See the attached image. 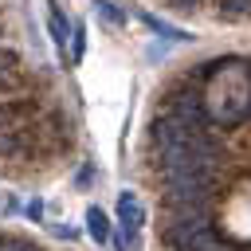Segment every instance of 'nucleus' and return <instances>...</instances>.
<instances>
[{"label":"nucleus","mask_w":251,"mask_h":251,"mask_svg":"<svg viewBox=\"0 0 251 251\" xmlns=\"http://www.w3.org/2000/svg\"><path fill=\"white\" fill-rule=\"evenodd\" d=\"M165 192H169V200L180 204V208H204V200H208V192H212V180H208V173H192V169H184V173H165Z\"/></svg>","instance_id":"f257e3e1"},{"label":"nucleus","mask_w":251,"mask_h":251,"mask_svg":"<svg viewBox=\"0 0 251 251\" xmlns=\"http://www.w3.org/2000/svg\"><path fill=\"white\" fill-rule=\"evenodd\" d=\"M212 224H208V216H204V208H180L176 204V216L169 220V227H165V239L173 243V247H184L188 239H196L200 231H208Z\"/></svg>","instance_id":"f03ea898"},{"label":"nucleus","mask_w":251,"mask_h":251,"mask_svg":"<svg viewBox=\"0 0 251 251\" xmlns=\"http://www.w3.org/2000/svg\"><path fill=\"white\" fill-rule=\"evenodd\" d=\"M196 133H200V126H196V122H184V118H176V114H165V118L153 122V141H157L161 149L184 145V141H192Z\"/></svg>","instance_id":"7ed1b4c3"},{"label":"nucleus","mask_w":251,"mask_h":251,"mask_svg":"<svg viewBox=\"0 0 251 251\" xmlns=\"http://www.w3.org/2000/svg\"><path fill=\"white\" fill-rule=\"evenodd\" d=\"M141 220H145V212H141L137 196H133V192H122V196H118V224H122V247L137 239V227H141Z\"/></svg>","instance_id":"20e7f679"},{"label":"nucleus","mask_w":251,"mask_h":251,"mask_svg":"<svg viewBox=\"0 0 251 251\" xmlns=\"http://www.w3.org/2000/svg\"><path fill=\"white\" fill-rule=\"evenodd\" d=\"M169 106H173V114L184 118V122H196V126H200V118H204V106H200V94H196V90H176Z\"/></svg>","instance_id":"39448f33"},{"label":"nucleus","mask_w":251,"mask_h":251,"mask_svg":"<svg viewBox=\"0 0 251 251\" xmlns=\"http://www.w3.org/2000/svg\"><path fill=\"white\" fill-rule=\"evenodd\" d=\"M141 20H145V27L149 31H157L161 39H176V43H184V39H192L184 27H173V24H165V20H157V16H149V12H141Z\"/></svg>","instance_id":"423d86ee"},{"label":"nucleus","mask_w":251,"mask_h":251,"mask_svg":"<svg viewBox=\"0 0 251 251\" xmlns=\"http://www.w3.org/2000/svg\"><path fill=\"white\" fill-rule=\"evenodd\" d=\"M86 231H90V239H94V243H106V239H110V224H106V216H102L98 208H90V212H86Z\"/></svg>","instance_id":"0eeeda50"},{"label":"nucleus","mask_w":251,"mask_h":251,"mask_svg":"<svg viewBox=\"0 0 251 251\" xmlns=\"http://www.w3.org/2000/svg\"><path fill=\"white\" fill-rule=\"evenodd\" d=\"M67 31H75V27L67 24V16H63L59 8H51V39H55L59 51H67Z\"/></svg>","instance_id":"6e6552de"},{"label":"nucleus","mask_w":251,"mask_h":251,"mask_svg":"<svg viewBox=\"0 0 251 251\" xmlns=\"http://www.w3.org/2000/svg\"><path fill=\"white\" fill-rule=\"evenodd\" d=\"M94 12H98L106 24H126V12H122L114 0H98V4H94Z\"/></svg>","instance_id":"1a4fd4ad"},{"label":"nucleus","mask_w":251,"mask_h":251,"mask_svg":"<svg viewBox=\"0 0 251 251\" xmlns=\"http://www.w3.org/2000/svg\"><path fill=\"white\" fill-rule=\"evenodd\" d=\"M224 12H227V16H251V0H227Z\"/></svg>","instance_id":"9d476101"},{"label":"nucleus","mask_w":251,"mask_h":251,"mask_svg":"<svg viewBox=\"0 0 251 251\" xmlns=\"http://www.w3.org/2000/svg\"><path fill=\"white\" fill-rule=\"evenodd\" d=\"M82 47H86V39H82V27H75V35H71V51H75V59L82 55Z\"/></svg>","instance_id":"9b49d317"},{"label":"nucleus","mask_w":251,"mask_h":251,"mask_svg":"<svg viewBox=\"0 0 251 251\" xmlns=\"http://www.w3.org/2000/svg\"><path fill=\"white\" fill-rule=\"evenodd\" d=\"M0 251H35V247H31V243H20V239H4Z\"/></svg>","instance_id":"f8f14e48"},{"label":"nucleus","mask_w":251,"mask_h":251,"mask_svg":"<svg viewBox=\"0 0 251 251\" xmlns=\"http://www.w3.org/2000/svg\"><path fill=\"white\" fill-rule=\"evenodd\" d=\"M27 216L39 220V216H43V200H31V204H27Z\"/></svg>","instance_id":"ddd939ff"},{"label":"nucleus","mask_w":251,"mask_h":251,"mask_svg":"<svg viewBox=\"0 0 251 251\" xmlns=\"http://www.w3.org/2000/svg\"><path fill=\"white\" fill-rule=\"evenodd\" d=\"M247 110H251V102H247Z\"/></svg>","instance_id":"4468645a"}]
</instances>
